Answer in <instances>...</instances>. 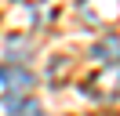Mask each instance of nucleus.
Segmentation results:
<instances>
[{"mask_svg": "<svg viewBox=\"0 0 120 116\" xmlns=\"http://www.w3.org/2000/svg\"><path fill=\"white\" fill-rule=\"evenodd\" d=\"M0 87L8 91V98L26 94V91L33 87V72H29V69H18L15 62H11V65H0Z\"/></svg>", "mask_w": 120, "mask_h": 116, "instance_id": "7ed1b4c3", "label": "nucleus"}, {"mask_svg": "<svg viewBox=\"0 0 120 116\" xmlns=\"http://www.w3.org/2000/svg\"><path fill=\"white\" fill-rule=\"evenodd\" d=\"M91 58H98V62H105V65H120V36L116 33L98 36V40L91 44Z\"/></svg>", "mask_w": 120, "mask_h": 116, "instance_id": "20e7f679", "label": "nucleus"}, {"mask_svg": "<svg viewBox=\"0 0 120 116\" xmlns=\"http://www.w3.org/2000/svg\"><path fill=\"white\" fill-rule=\"evenodd\" d=\"M80 18L87 22V25H109L113 18H116V0H80Z\"/></svg>", "mask_w": 120, "mask_h": 116, "instance_id": "f03ea898", "label": "nucleus"}, {"mask_svg": "<svg viewBox=\"0 0 120 116\" xmlns=\"http://www.w3.org/2000/svg\"><path fill=\"white\" fill-rule=\"evenodd\" d=\"M87 94L98 102H116L120 98V65H105V72L87 80Z\"/></svg>", "mask_w": 120, "mask_h": 116, "instance_id": "f257e3e1", "label": "nucleus"}, {"mask_svg": "<svg viewBox=\"0 0 120 116\" xmlns=\"http://www.w3.org/2000/svg\"><path fill=\"white\" fill-rule=\"evenodd\" d=\"M8 112L11 116H44L37 98H8Z\"/></svg>", "mask_w": 120, "mask_h": 116, "instance_id": "39448f33", "label": "nucleus"}]
</instances>
